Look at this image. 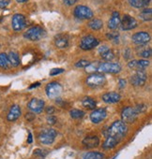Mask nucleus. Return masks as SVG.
Listing matches in <instances>:
<instances>
[{"mask_svg": "<svg viewBox=\"0 0 152 159\" xmlns=\"http://www.w3.org/2000/svg\"><path fill=\"white\" fill-rule=\"evenodd\" d=\"M127 131H128V126L123 121H116L108 128L106 136L116 138L120 140V139L126 135Z\"/></svg>", "mask_w": 152, "mask_h": 159, "instance_id": "f257e3e1", "label": "nucleus"}, {"mask_svg": "<svg viewBox=\"0 0 152 159\" xmlns=\"http://www.w3.org/2000/svg\"><path fill=\"white\" fill-rule=\"evenodd\" d=\"M46 35L45 30L40 27V26H33L29 29H27V31H26V33L24 34V37L29 40L32 41H36V40H40L41 39H43Z\"/></svg>", "mask_w": 152, "mask_h": 159, "instance_id": "f03ea898", "label": "nucleus"}, {"mask_svg": "<svg viewBox=\"0 0 152 159\" xmlns=\"http://www.w3.org/2000/svg\"><path fill=\"white\" fill-rule=\"evenodd\" d=\"M98 71L102 73H112L116 74L121 71V66L117 63H111V62H100Z\"/></svg>", "mask_w": 152, "mask_h": 159, "instance_id": "7ed1b4c3", "label": "nucleus"}, {"mask_svg": "<svg viewBox=\"0 0 152 159\" xmlns=\"http://www.w3.org/2000/svg\"><path fill=\"white\" fill-rule=\"evenodd\" d=\"M57 135V132L55 129H44L43 131L40 132V136H39V139L42 144L45 145H50L54 142L55 137Z\"/></svg>", "mask_w": 152, "mask_h": 159, "instance_id": "20e7f679", "label": "nucleus"}, {"mask_svg": "<svg viewBox=\"0 0 152 159\" xmlns=\"http://www.w3.org/2000/svg\"><path fill=\"white\" fill-rule=\"evenodd\" d=\"M105 82H106V79H105L104 75H102V73L92 74L87 79V84L93 88L103 85L105 84Z\"/></svg>", "mask_w": 152, "mask_h": 159, "instance_id": "39448f33", "label": "nucleus"}, {"mask_svg": "<svg viewBox=\"0 0 152 159\" xmlns=\"http://www.w3.org/2000/svg\"><path fill=\"white\" fill-rule=\"evenodd\" d=\"M62 93V86L55 82L50 83L46 86V94L47 97L51 99H56L60 97Z\"/></svg>", "mask_w": 152, "mask_h": 159, "instance_id": "423d86ee", "label": "nucleus"}, {"mask_svg": "<svg viewBox=\"0 0 152 159\" xmlns=\"http://www.w3.org/2000/svg\"><path fill=\"white\" fill-rule=\"evenodd\" d=\"M73 14L78 19H91L93 17V11L87 6H77L74 9Z\"/></svg>", "mask_w": 152, "mask_h": 159, "instance_id": "0eeeda50", "label": "nucleus"}, {"mask_svg": "<svg viewBox=\"0 0 152 159\" xmlns=\"http://www.w3.org/2000/svg\"><path fill=\"white\" fill-rule=\"evenodd\" d=\"M100 41L93 36H86L82 39L81 42H80V47L82 50L84 51H89L94 49L95 47H97L99 45Z\"/></svg>", "mask_w": 152, "mask_h": 159, "instance_id": "6e6552de", "label": "nucleus"}, {"mask_svg": "<svg viewBox=\"0 0 152 159\" xmlns=\"http://www.w3.org/2000/svg\"><path fill=\"white\" fill-rule=\"evenodd\" d=\"M137 115H138V113L135 111L134 108H132V107H126L123 109V111L121 112V118L125 124L133 123L137 119Z\"/></svg>", "mask_w": 152, "mask_h": 159, "instance_id": "1a4fd4ad", "label": "nucleus"}, {"mask_svg": "<svg viewBox=\"0 0 152 159\" xmlns=\"http://www.w3.org/2000/svg\"><path fill=\"white\" fill-rule=\"evenodd\" d=\"M146 74L145 73L144 70H140V71H136L131 78V83L132 85L134 86H143L145 82H146Z\"/></svg>", "mask_w": 152, "mask_h": 159, "instance_id": "9d476101", "label": "nucleus"}, {"mask_svg": "<svg viewBox=\"0 0 152 159\" xmlns=\"http://www.w3.org/2000/svg\"><path fill=\"white\" fill-rule=\"evenodd\" d=\"M12 25L14 31H21L26 25V17L22 14H14L12 21Z\"/></svg>", "mask_w": 152, "mask_h": 159, "instance_id": "9b49d317", "label": "nucleus"}, {"mask_svg": "<svg viewBox=\"0 0 152 159\" xmlns=\"http://www.w3.org/2000/svg\"><path fill=\"white\" fill-rule=\"evenodd\" d=\"M120 25H121V28L123 30H131L133 28H135L137 26V22L136 20L130 16V15H124L123 19L120 20Z\"/></svg>", "mask_w": 152, "mask_h": 159, "instance_id": "f8f14e48", "label": "nucleus"}, {"mask_svg": "<svg viewBox=\"0 0 152 159\" xmlns=\"http://www.w3.org/2000/svg\"><path fill=\"white\" fill-rule=\"evenodd\" d=\"M131 39L136 45H145L150 40V35L146 32H138L132 36Z\"/></svg>", "mask_w": 152, "mask_h": 159, "instance_id": "ddd939ff", "label": "nucleus"}, {"mask_svg": "<svg viewBox=\"0 0 152 159\" xmlns=\"http://www.w3.org/2000/svg\"><path fill=\"white\" fill-rule=\"evenodd\" d=\"M28 109L34 113H40L44 108V101L39 98H32L27 105Z\"/></svg>", "mask_w": 152, "mask_h": 159, "instance_id": "4468645a", "label": "nucleus"}, {"mask_svg": "<svg viewBox=\"0 0 152 159\" xmlns=\"http://www.w3.org/2000/svg\"><path fill=\"white\" fill-rule=\"evenodd\" d=\"M107 116V112L104 109H99L95 110L90 114V120L94 124H99L102 121H103Z\"/></svg>", "mask_w": 152, "mask_h": 159, "instance_id": "2eb2a0df", "label": "nucleus"}, {"mask_svg": "<svg viewBox=\"0 0 152 159\" xmlns=\"http://www.w3.org/2000/svg\"><path fill=\"white\" fill-rule=\"evenodd\" d=\"M129 67L131 69H134L136 71H140V70H144L148 66H149V61L145 60V59H141V60H132L129 63Z\"/></svg>", "mask_w": 152, "mask_h": 159, "instance_id": "dca6fc26", "label": "nucleus"}, {"mask_svg": "<svg viewBox=\"0 0 152 159\" xmlns=\"http://www.w3.org/2000/svg\"><path fill=\"white\" fill-rule=\"evenodd\" d=\"M99 52H100L101 56L102 57V59L105 60L106 62H110L115 58V54H114L113 51L106 45L101 46L99 48Z\"/></svg>", "mask_w": 152, "mask_h": 159, "instance_id": "f3484780", "label": "nucleus"}, {"mask_svg": "<svg viewBox=\"0 0 152 159\" xmlns=\"http://www.w3.org/2000/svg\"><path fill=\"white\" fill-rule=\"evenodd\" d=\"M21 116V108L18 105H13L7 115V120L9 122H14Z\"/></svg>", "mask_w": 152, "mask_h": 159, "instance_id": "a211bd4d", "label": "nucleus"}, {"mask_svg": "<svg viewBox=\"0 0 152 159\" xmlns=\"http://www.w3.org/2000/svg\"><path fill=\"white\" fill-rule=\"evenodd\" d=\"M99 144H100V139L97 136H89L83 139V145L88 149L96 148L99 146Z\"/></svg>", "mask_w": 152, "mask_h": 159, "instance_id": "6ab92c4d", "label": "nucleus"}, {"mask_svg": "<svg viewBox=\"0 0 152 159\" xmlns=\"http://www.w3.org/2000/svg\"><path fill=\"white\" fill-rule=\"evenodd\" d=\"M121 99V97L118 93L116 92H110V93H106L102 96V100L105 103H117L119 102V100Z\"/></svg>", "mask_w": 152, "mask_h": 159, "instance_id": "aec40b11", "label": "nucleus"}, {"mask_svg": "<svg viewBox=\"0 0 152 159\" xmlns=\"http://www.w3.org/2000/svg\"><path fill=\"white\" fill-rule=\"evenodd\" d=\"M120 25V17H119V13L117 11H114L112 14V17L110 18L109 22H108V27L110 29H116L118 26Z\"/></svg>", "mask_w": 152, "mask_h": 159, "instance_id": "412c9836", "label": "nucleus"}, {"mask_svg": "<svg viewBox=\"0 0 152 159\" xmlns=\"http://www.w3.org/2000/svg\"><path fill=\"white\" fill-rule=\"evenodd\" d=\"M55 44L56 47L63 49L66 48L69 45V39L65 35H58L55 39Z\"/></svg>", "mask_w": 152, "mask_h": 159, "instance_id": "4be33fe9", "label": "nucleus"}, {"mask_svg": "<svg viewBox=\"0 0 152 159\" xmlns=\"http://www.w3.org/2000/svg\"><path fill=\"white\" fill-rule=\"evenodd\" d=\"M118 142H119V139H117L116 138H112V137H107L102 147L104 149H112L115 146H116L118 144Z\"/></svg>", "mask_w": 152, "mask_h": 159, "instance_id": "5701e85b", "label": "nucleus"}, {"mask_svg": "<svg viewBox=\"0 0 152 159\" xmlns=\"http://www.w3.org/2000/svg\"><path fill=\"white\" fill-rule=\"evenodd\" d=\"M8 58H9V62L12 66H18L20 64V58L18 53L14 52H11L8 54Z\"/></svg>", "mask_w": 152, "mask_h": 159, "instance_id": "b1692460", "label": "nucleus"}, {"mask_svg": "<svg viewBox=\"0 0 152 159\" xmlns=\"http://www.w3.org/2000/svg\"><path fill=\"white\" fill-rule=\"evenodd\" d=\"M82 103H83V106L86 109H88V110H94L96 108V105H97L96 100H94L91 98H84L83 101H82Z\"/></svg>", "mask_w": 152, "mask_h": 159, "instance_id": "393cba45", "label": "nucleus"}, {"mask_svg": "<svg viewBox=\"0 0 152 159\" xmlns=\"http://www.w3.org/2000/svg\"><path fill=\"white\" fill-rule=\"evenodd\" d=\"M148 2H149V0H129L130 5L133 8H136V9L145 7Z\"/></svg>", "mask_w": 152, "mask_h": 159, "instance_id": "a878e982", "label": "nucleus"}, {"mask_svg": "<svg viewBox=\"0 0 152 159\" xmlns=\"http://www.w3.org/2000/svg\"><path fill=\"white\" fill-rule=\"evenodd\" d=\"M88 25L92 30H100L103 26V23L100 19H93L88 23Z\"/></svg>", "mask_w": 152, "mask_h": 159, "instance_id": "bb28decb", "label": "nucleus"}, {"mask_svg": "<svg viewBox=\"0 0 152 159\" xmlns=\"http://www.w3.org/2000/svg\"><path fill=\"white\" fill-rule=\"evenodd\" d=\"M84 159H104V156L99 152H89L84 155Z\"/></svg>", "mask_w": 152, "mask_h": 159, "instance_id": "cd10ccee", "label": "nucleus"}, {"mask_svg": "<svg viewBox=\"0 0 152 159\" xmlns=\"http://www.w3.org/2000/svg\"><path fill=\"white\" fill-rule=\"evenodd\" d=\"M10 66V62H9V58L8 55L4 52L0 53V67L2 68H8Z\"/></svg>", "mask_w": 152, "mask_h": 159, "instance_id": "c85d7f7f", "label": "nucleus"}, {"mask_svg": "<svg viewBox=\"0 0 152 159\" xmlns=\"http://www.w3.org/2000/svg\"><path fill=\"white\" fill-rule=\"evenodd\" d=\"M100 62H94V63H89L85 68L86 71L88 73H93V72H97L98 71V67H99Z\"/></svg>", "mask_w": 152, "mask_h": 159, "instance_id": "c756f323", "label": "nucleus"}, {"mask_svg": "<svg viewBox=\"0 0 152 159\" xmlns=\"http://www.w3.org/2000/svg\"><path fill=\"white\" fill-rule=\"evenodd\" d=\"M69 114H70L71 118H73V119H80V118H82V117L85 116V112L83 111L77 110V109L71 110L70 112H69Z\"/></svg>", "mask_w": 152, "mask_h": 159, "instance_id": "7c9ffc66", "label": "nucleus"}, {"mask_svg": "<svg viewBox=\"0 0 152 159\" xmlns=\"http://www.w3.org/2000/svg\"><path fill=\"white\" fill-rule=\"evenodd\" d=\"M151 11H152L151 9H145L141 12L140 17L144 21H151V19H152V12Z\"/></svg>", "mask_w": 152, "mask_h": 159, "instance_id": "2f4dec72", "label": "nucleus"}, {"mask_svg": "<svg viewBox=\"0 0 152 159\" xmlns=\"http://www.w3.org/2000/svg\"><path fill=\"white\" fill-rule=\"evenodd\" d=\"M134 110H135V111H136L137 113H141V112L145 111V110H146V106H145V105H144V104L137 105V106L134 108Z\"/></svg>", "mask_w": 152, "mask_h": 159, "instance_id": "473e14b6", "label": "nucleus"}, {"mask_svg": "<svg viewBox=\"0 0 152 159\" xmlns=\"http://www.w3.org/2000/svg\"><path fill=\"white\" fill-rule=\"evenodd\" d=\"M88 64H89V62L88 60H81L75 64V66L76 67H86Z\"/></svg>", "mask_w": 152, "mask_h": 159, "instance_id": "72a5a7b5", "label": "nucleus"}, {"mask_svg": "<svg viewBox=\"0 0 152 159\" xmlns=\"http://www.w3.org/2000/svg\"><path fill=\"white\" fill-rule=\"evenodd\" d=\"M140 55L142 56V57H144V58H147V57H150L151 56V50L150 49H147V50H144L141 53H140Z\"/></svg>", "mask_w": 152, "mask_h": 159, "instance_id": "f704fd0d", "label": "nucleus"}, {"mask_svg": "<svg viewBox=\"0 0 152 159\" xmlns=\"http://www.w3.org/2000/svg\"><path fill=\"white\" fill-rule=\"evenodd\" d=\"M64 72V69L63 68H53L51 71H50V75L51 76H55V75H57V74H60Z\"/></svg>", "mask_w": 152, "mask_h": 159, "instance_id": "c9c22d12", "label": "nucleus"}, {"mask_svg": "<svg viewBox=\"0 0 152 159\" xmlns=\"http://www.w3.org/2000/svg\"><path fill=\"white\" fill-rule=\"evenodd\" d=\"M11 3V0H0V9L7 8Z\"/></svg>", "mask_w": 152, "mask_h": 159, "instance_id": "e433bc0d", "label": "nucleus"}, {"mask_svg": "<svg viewBox=\"0 0 152 159\" xmlns=\"http://www.w3.org/2000/svg\"><path fill=\"white\" fill-rule=\"evenodd\" d=\"M47 122H48V124H49V125H55V124L56 119H55V116H49V117L47 118Z\"/></svg>", "mask_w": 152, "mask_h": 159, "instance_id": "4c0bfd02", "label": "nucleus"}, {"mask_svg": "<svg viewBox=\"0 0 152 159\" xmlns=\"http://www.w3.org/2000/svg\"><path fill=\"white\" fill-rule=\"evenodd\" d=\"M77 1H78V0H63V2L68 6H71L73 4H75Z\"/></svg>", "mask_w": 152, "mask_h": 159, "instance_id": "58836bf2", "label": "nucleus"}, {"mask_svg": "<svg viewBox=\"0 0 152 159\" xmlns=\"http://www.w3.org/2000/svg\"><path fill=\"white\" fill-rule=\"evenodd\" d=\"M107 35L110 39H113L115 41H116L118 39V34H107Z\"/></svg>", "mask_w": 152, "mask_h": 159, "instance_id": "ea45409f", "label": "nucleus"}, {"mask_svg": "<svg viewBox=\"0 0 152 159\" xmlns=\"http://www.w3.org/2000/svg\"><path fill=\"white\" fill-rule=\"evenodd\" d=\"M125 85H126V81H125V80H123V79H120L119 80V87L121 89H123L125 87Z\"/></svg>", "mask_w": 152, "mask_h": 159, "instance_id": "a19ab883", "label": "nucleus"}, {"mask_svg": "<svg viewBox=\"0 0 152 159\" xmlns=\"http://www.w3.org/2000/svg\"><path fill=\"white\" fill-rule=\"evenodd\" d=\"M26 120L32 121V120H34V119H35V116H34V114H33V113H27V114L26 115Z\"/></svg>", "mask_w": 152, "mask_h": 159, "instance_id": "79ce46f5", "label": "nucleus"}, {"mask_svg": "<svg viewBox=\"0 0 152 159\" xmlns=\"http://www.w3.org/2000/svg\"><path fill=\"white\" fill-rule=\"evenodd\" d=\"M55 111V108L54 107H48L47 109H46V112L48 113V114H52V113H54Z\"/></svg>", "mask_w": 152, "mask_h": 159, "instance_id": "37998d69", "label": "nucleus"}, {"mask_svg": "<svg viewBox=\"0 0 152 159\" xmlns=\"http://www.w3.org/2000/svg\"><path fill=\"white\" fill-rule=\"evenodd\" d=\"M27 142H28V143H31V142H32V135H31V133H28V139H27Z\"/></svg>", "mask_w": 152, "mask_h": 159, "instance_id": "c03bdc74", "label": "nucleus"}, {"mask_svg": "<svg viewBox=\"0 0 152 159\" xmlns=\"http://www.w3.org/2000/svg\"><path fill=\"white\" fill-rule=\"evenodd\" d=\"M40 85V83H37V84H32L31 86H30V88H36V86H39Z\"/></svg>", "mask_w": 152, "mask_h": 159, "instance_id": "a18cd8bd", "label": "nucleus"}, {"mask_svg": "<svg viewBox=\"0 0 152 159\" xmlns=\"http://www.w3.org/2000/svg\"><path fill=\"white\" fill-rule=\"evenodd\" d=\"M16 1H17L18 3H25V2L27 1V0H16Z\"/></svg>", "mask_w": 152, "mask_h": 159, "instance_id": "49530a36", "label": "nucleus"}, {"mask_svg": "<svg viewBox=\"0 0 152 159\" xmlns=\"http://www.w3.org/2000/svg\"><path fill=\"white\" fill-rule=\"evenodd\" d=\"M116 157H117V156H115V157H114V158H112V159H116Z\"/></svg>", "mask_w": 152, "mask_h": 159, "instance_id": "de8ad7c7", "label": "nucleus"}]
</instances>
